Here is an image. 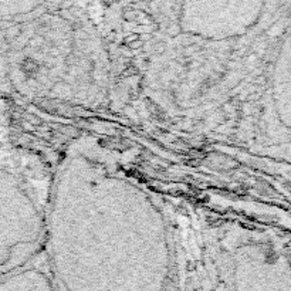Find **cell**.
I'll use <instances>...</instances> for the list:
<instances>
[{"label": "cell", "instance_id": "7a4b0ae2", "mask_svg": "<svg viewBox=\"0 0 291 291\" xmlns=\"http://www.w3.org/2000/svg\"><path fill=\"white\" fill-rule=\"evenodd\" d=\"M53 172L34 155L0 149V279L44 250Z\"/></svg>", "mask_w": 291, "mask_h": 291}, {"label": "cell", "instance_id": "6da1fadb", "mask_svg": "<svg viewBox=\"0 0 291 291\" xmlns=\"http://www.w3.org/2000/svg\"><path fill=\"white\" fill-rule=\"evenodd\" d=\"M94 142L54 167L44 256L60 291H182L178 233L158 197Z\"/></svg>", "mask_w": 291, "mask_h": 291}, {"label": "cell", "instance_id": "3957f363", "mask_svg": "<svg viewBox=\"0 0 291 291\" xmlns=\"http://www.w3.org/2000/svg\"><path fill=\"white\" fill-rule=\"evenodd\" d=\"M0 291H60L50 271L44 250L26 267L0 279Z\"/></svg>", "mask_w": 291, "mask_h": 291}]
</instances>
